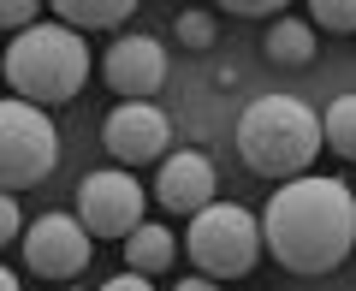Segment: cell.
<instances>
[{
    "instance_id": "5bb4252c",
    "label": "cell",
    "mask_w": 356,
    "mask_h": 291,
    "mask_svg": "<svg viewBox=\"0 0 356 291\" xmlns=\"http://www.w3.org/2000/svg\"><path fill=\"white\" fill-rule=\"evenodd\" d=\"M321 143H332V155L356 161V89L327 102V113H321Z\"/></svg>"
},
{
    "instance_id": "277c9868",
    "label": "cell",
    "mask_w": 356,
    "mask_h": 291,
    "mask_svg": "<svg viewBox=\"0 0 356 291\" xmlns=\"http://www.w3.org/2000/svg\"><path fill=\"white\" fill-rule=\"evenodd\" d=\"M184 250H191L196 274L214 279V285L220 279H243L261 262V220L250 208H238V203H208L202 214H191Z\"/></svg>"
},
{
    "instance_id": "2e32d148",
    "label": "cell",
    "mask_w": 356,
    "mask_h": 291,
    "mask_svg": "<svg viewBox=\"0 0 356 291\" xmlns=\"http://www.w3.org/2000/svg\"><path fill=\"white\" fill-rule=\"evenodd\" d=\"M172 36L184 42V48H214L220 18H214V13H202V6H191V13H178V18H172Z\"/></svg>"
},
{
    "instance_id": "ba28073f",
    "label": "cell",
    "mask_w": 356,
    "mask_h": 291,
    "mask_svg": "<svg viewBox=\"0 0 356 291\" xmlns=\"http://www.w3.org/2000/svg\"><path fill=\"white\" fill-rule=\"evenodd\" d=\"M102 149L113 155L119 166H149V161H166L172 155V119L149 102H119L102 125Z\"/></svg>"
},
{
    "instance_id": "6da1fadb",
    "label": "cell",
    "mask_w": 356,
    "mask_h": 291,
    "mask_svg": "<svg viewBox=\"0 0 356 291\" xmlns=\"http://www.w3.org/2000/svg\"><path fill=\"white\" fill-rule=\"evenodd\" d=\"M261 250L285 274H303V279L344 267V255L356 250V190L327 173H303L280 184L261 214Z\"/></svg>"
},
{
    "instance_id": "3957f363",
    "label": "cell",
    "mask_w": 356,
    "mask_h": 291,
    "mask_svg": "<svg viewBox=\"0 0 356 291\" xmlns=\"http://www.w3.org/2000/svg\"><path fill=\"white\" fill-rule=\"evenodd\" d=\"M0 77L13 84V95L18 102H30V107H60V102H72L77 89L89 84V42L77 36V30H65V24H30L24 36H13V48L0 54Z\"/></svg>"
},
{
    "instance_id": "7402d4cb",
    "label": "cell",
    "mask_w": 356,
    "mask_h": 291,
    "mask_svg": "<svg viewBox=\"0 0 356 291\" xmlns=\"http://www.w3.org/2000/svg\"><path fill=\"white\" fill-rule=\"evenodd\" d=\"M0 291H24V285H18V274H13V267H0Z\"/></svg>"
},
{
    "instance_id": "8fae6325",
    "label": "cell",
    "mask_w": 356,
    "mask_h": 291,
    "mask_svg": "<svg viewBox=\"0 0 356 291\" xmlns=\"http://www.w3.org/2000/svg\"><path fill=\"white\" fill-rule=\"evenodd\" d=\"M48 13H54V24L77 30V36H83V30H119V36H125L137 0H54Z\"/></svg>"
},
{
    "instance_id": "8992f818",
    "label": "cell",
    "mask_w": 356,
    "mask_h": 291,
    "mask_svg": "<svg viewBox=\"0 0 356 291\" xmlns=\"http://www.w3.org/2000/svg\"><path fill=\"white\" fill-rule=\"evenodd\" d=\"M77 226L89 238H131L143 226V184L125 166H102V173L77 178Z\"/></svg>"
},
{
    "instance_id": "e0dca14e",
    "label": "cell",
    "mask_w": 356,
    "mask_h": 291,
    "mask_svg": "<svg viewBox=\"0 0 356 291\" xmlns=\"http://www.w3.org/2000/svg\"><path fill=\"white\" fill-rule=\"evenodd\" d=\"M36 0H0V30H13V36H24L30 24H36Z\"/></svg>"
},
{
    "instance_id": "7c38bea8",
    "label": "cell",
    "mask_w": 356,
    "mask_h": 291,
    "mask_svg": "<svg viewBox=\"0 0 356 291\" xmlns=\"http://www.w3.org/2000/svg\"><path fill=\"white\" fill-rule=\"evenodd\" d=\"M172 255H178V238L161 226V220H143V226L125 238V274H143V279H149V274H166Z\"/></svg>"
},
{
    "instance_id": "d6986e66",
    "label": "cell",
    "mask_w": 356,
    "mask_h": 291,
    "mask_svg": "<svg viewBox=\"0 0 356 291\" xmlns=\"http://www.w3.org/2000/svg\"><path fill=\"white\" fill-rule=\"evenodd\" d=\"M13 238H24V214H18V203L0 190V250H6Z\"/></svg>"
},
{
    "instance_id": "4fadbf2b",
    "label": "cell",
    "mask_w": 356,
    "mask_h": 291,
    "mask_svg": "<svg viewBox=\"0 0 356 291\" xmlns=\"http://www.w3.org/2000/svg\"><path fill=\"white\" fill-rule=\"evenodd\" d=\"M267 60L273 65H309L315 60V30H309V18H273V24H267Z\"/></svg>"
},
{
    "instance_id": "52a82bcc",
    "label": "cell",
    "mask_w": 356,
    "mask_h": 291,
    "mask_svg": "<svg viewBox=\"0 0 356 291\" xmlns=\"http://www.w3.org/2000/svg\"><path fill=\"white\" fill-rule=\"evenodd\" d=\"M89 232L77 226V214H42L24 226V267L48 285H65L89 267Z\"/></svg>"
},
{
    "instance_id": "ffe728a7",
    "label": "cell",
    "mask_w": 356,
    "mask_h": 291,
    "mask_svg": "<svg viewBox=\"0 0 356 291\" xmlns=\"http://www.w3.org/2000/svg\"><path fill=\"white\" fill-rule=\"evenodd\" d=\"M102 291H154L143 274H113V279H102Z\"/></svg>"
},
{
    "instance_id": "30bf717a",
    "label": "cell",
    "mask_w": 356,
    "mask_h": 291,
    "mask_svg": "<svg viewBox=\"0 0 356 291\" xmlns=\"http://www.w3.org/2000/svg\"><path fill=\"white\" fill-rule=\"evenodd\" d=\"M214 190H220V173L214 161H208L202 149H178L161 161V178H154V203L166 208V214H202L208 203H214Z\"/></svg>"
},
{
    "instance_id": "ac0fdd59",
    "label": "cell",
    "mask_w": 356,
    "mask_h": 291,
    "mask_svg": "<svg viewBox=\"0 0 356 291\" xmlns=\"http://www.w3.org/2000/svg\"><path fill=\"white\" fill-rule=\"evenodd\" d=\"M214 13H238V18H285V0H226V6H214Z\"/></svg>"
},
{
    "instance_id": "7a4b0ae2",
    "label": "cell",
    "mask_w": 356,
    "mask_h": 291,
    "mask_svg": "<svg viewBox=\"0 0 356 291\" xmlns=\"http://www.w3.org/2000/svg\"><path fill=\"white\" fill-rule=\"evenodd\" d=\"M238 155L255 178L291 184V178L315 173L321 155V113L303 95H255L238 113Z\"/></svg>"
},
{
    "instance_id": "44dd1931",
    "label": "cell",
    "mask_w": 356,
    "mask_h": 291,
    "mask_svg": "<svg viewBox=\"0 0 356 291\" xmlns=\"http://www.w3.org/2000/svg\"><path fill=\"white\" fill-rule=\"evenodd\" d=\"M172 291H220V285H214V279H202V274H184Z\"/></svg>"
},
{
    "instance_id": "9a60e30c",
    "label": "cell",
    "mask_w": 356,
    "mask_h": 291,
    "mask_svg": "<svg viewBox=\"0 0 356 291\" xmlns=\"http://www.w3.org/2000/svg\"><path fill=\"white\" fill-rule=\"evenodd\" d=\"M309 30L356 36V0H309Z\"/></svg>"
},
{
    "instance_id": "5b68a950",
    "label": "cell",
    "mask_w": 356,
    "mask_h": 291,
    "mask_svg": "<svg viewBox=\"0 0 356 291\" xmlns=\"http://www.w3.org/2000/svg\"><path fill=\"white\" fill-rule=\"evenodd\" d=\"M60 166V125L42 107L6 95L0 102V190H30Z\"/></svg>"
},
{
    "instance_id": "9c48e42d",
    "label": "cell",
    "mask_w": 356,
    "mask_h": 291,
    "mask_svg": "<svg viewBox=\"0 0 356 291\" xmlns=\"http://www.w3.org/2000/svg\"><path fill=\"white\" fill-rule=\"evenodd\" d=\"M102 77H107V89H113L119 102H149L154 89L166 84V48L154 36H143V30H125L107 48Z\"/></svg>"
}]
</instances>
